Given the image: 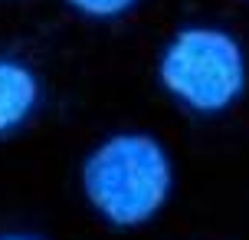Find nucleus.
Listing matches in <instances>:
<instances>
[{"instance_id":"nucleus-4","label":"nucleus","mask_w":249,"mask_h":240,"mask_svg":"<svg viewBox=\"0 0 249 240\" xmlns=\"http://www.w3.org/2000/svg\"><path fill=\"white\" fill-rule=\"evenodd\" d=\"M141 0H66V7L79 13L82 20H95V23H112L122 20L135 10Z\"/></svg>"},{"instance_id":"nucleus-2","label":"nucleus","mask_w":249,"mask_h":240,"mask_svg":"<svg viewBox=\"0 0 249 240\" xmlns=\"http://www.w3.org/2000/svg\"><path fill=\"white\" fill-rule=\"evenodd\" d=\"M158 82L180 109L210 119L243 99L249 63L233 33L220 26H184L164 43Z\"/></svg>"},{"instance_id":"nucleus-1","label":"nucleus","mask_w":249,"mask_h":240,"mask_svg":"<svg viewBox=\"0 0 249 240\" xmlns=\"http://www.w3.org/2000/svg\"><path fill=\"white\" fill-rule=\"evenodd\" d=\"M82 194L115 230L151 224L174 194V161L148 132H115L82 158Z\"/></svg>"},{"instance_id":"nucleus-5","label":"nucleus","mask_w":249,"mask_h":240,"mask_svg":"<svg viewBox=\"0 0 249 240\" xmlns=\"http://www.w3.org/2000/svg\"><path fill=\"white\" fill-rule=\"evenodd\" d=\"M0 240H39L33 234H0Z\"/></svg>"},{"instance_id":"nucleus-3","label":"nucleus","mask_w":249,"mask_h":240,"mask_svg":"<svg viewBox=\"0 0 249 240\" xmlns=\"http://www.w3.org/2000/svg\"><path fill=\"white\" fill-rule=\"evenodd\" d=\"M43 105V82L33 66L0 53V139H7L39 112Z\"/></svg>"}]
</instances>
